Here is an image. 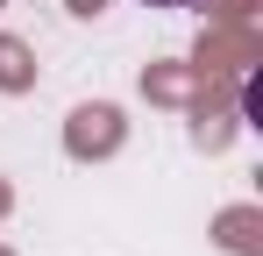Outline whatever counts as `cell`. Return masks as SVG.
I'll return each mask as SVG.
<instances>
[{
  "mask_svg": "<svg viewBox=\"0 0 263 256\" xmlns=\"http://www.w3.org/2000/svg\"><path fill=\"white\" fill-rule=\"evenodd\" d=\"M86 142H114V107H86L79 114V150Z\"/></svg>",
  "mask_w": 263,
  "mask_h": 256,
  "instance_id": "1",
  "label": "cell"
},
{
  "mask_svg": "<svg viewBox=\"0 0 263 256\" xmlns=\"http://www.w3.org/2000/svg\"><path fill=\"white\" fill-rule=\"evenodd\" d=\"M149 7H192V0H149Z\"/></svg>",
  "mask_w": 263,
  "mask_h": 256,
  "instance_id": "2",
  "label": "cell"
},
{
  "mask_svg": "<svg viewBox=\"0 0 263 256\" xmlns=\"http://www.w3.org/2000/svg\"><path fill=\"white\" fill-rule=\"evenodd\" d=\"M92 7H100V0H79V14H92Z\"/></svg>",
  "mask_w": 263,
  "mask_h": 256,
  "instance_id": "3",
  "label": "cell"
}]
</instances>
